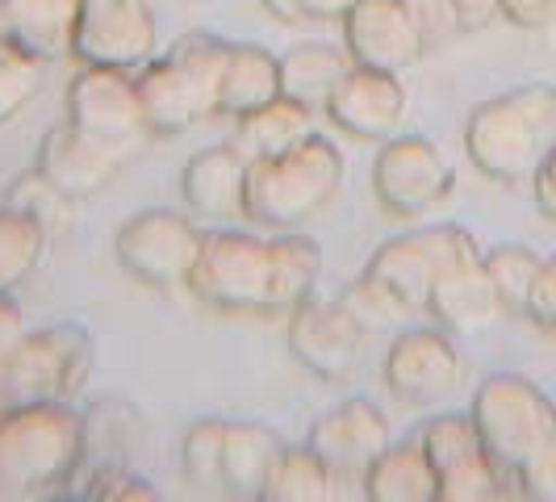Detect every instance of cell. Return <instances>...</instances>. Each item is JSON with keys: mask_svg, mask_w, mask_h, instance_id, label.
<instances>
[{"mask_svg": "<svg viewBox=\"0 0 556 502\" xmlns=\"http://www.w3.org/2000/svg\"><path fill=\"white\" fill-rule=\"evenodd\" d=\"M88 456V423L72 402H17L0 411V502L51 499Z\"/></svg>", "mask_w": 556, "mask_h": 502, "instance_id": "1", "label": "cell"}, {"mask_svg": "<svg viewBox=\"0 0 556 502\" xmlns=\"http://www.w3.org/2000/svg\"><path fill=\"white\" fill-rule=\"evenodd\" d=\"M556 147V84L531 80L481 101L465 122L469 164L506 189H531Z\"/></svg>", "mask_w": 556, "mask_h": 502, "instance_id": "2", "label": "cell"}, {"mask_svg": "<svg viewBox=\"0 0 556 502\" xmlns=\"http://www.w3.org/2000/svg\"><path fill=\"white\" fill-rule=\"evenodd\" d=\"M481 440L506 486H544L556 469V402L523 373H494L473 393Z\"/></svg>", "mask_w": 556, "mask_h": 502, "instance_id": "3", "label": "cell"}, {"mask_svg": "<svg viewBox=\"0 0 556 502\" xmlns=\"http://www.w3.org/2000/svg\"><path fill=\"white\" fill-rule=\"evenodd\" d=\"M343 189V155L318 130L273 160L248 164V223L264 230H302Z\"/></svg>", "mask_w": 556, "mask_h": 502, "instance_id": "4", "label": "cell"}, {"mask_svg": "<svg viewBox=\"0 0 556 502\" xmlns=\"http://www.w3.org/2000/svg\"><path fill=\"white\" fill-rule=\"evenodd\" d=\"M189 293L230 318H277V251L273 239H260L235 226L205 230L197 251Z\"/></svg>", "mask_w": 556, "mask_h": 502, "instance_id": "5", "label": "cell"}, {"mask_svg": "<svg viewBox=\"0 0 556 502\" xmlns=\"http://www.w3.org/2000/svg\"><path fill=\"white\" fill-rule=\"evenodd\" d=\"M97 361L92 335L80 323H51L26 331L17 352L0 368V393L9 406L17 402H72L88 386Z\"/></svg>", "mask_w": 556, "mask_h": 502, "instance_id": "6", "label": "cell"}, {"mask_svg": "<svg viewBox=\"0 0 556 502\" xmlns=\"http://www.w3.org/2000/svg\"><path fill=\"white\" fill-rule=\"evenodd\" d=\"M80 135H88L92 142H101L105 151L130 160L139 155L151 135L147 113L139 101V84L135 72L122 67H88L80 63V72L67 84V117Z\"/></svg>", "mask_w": 556, "mask_h": 502, "instance_id": "7", "label": "cell"}, {"mask_svg": "<svg viewBox=\"0 0 556 502\" xmlns=\"http://www.w3.org/2000/svg\"><path fill=\"white\" fill-rule=\"evenodd\" d=\"M201 239H205V230L189 214L139 210L135 218L117 226L113 251H117V264L126 277H135L155 293H172V289H189Z\"/></svg>", "mask_w": 556, "mask_h": 502, "instance_id": "8", "label": "cell"}, {"mask_svg": "<svg viewBox=\"0 0 556 502\" xmlns=\"http://www.w3.org/2000/svg\"><path fill=\"white\" fill-rule=\"evenodd\" d=\"M477 239L465 226L435 223V226H415L406 235H397L390 243L372 251V260L364 264V273L377 280H386L393 293L415 310H427L431 285L444 277L447 268L465 255H477Z\"/></svg>", "mask_w": 556, "mask_h": 502, "instance_id": "9", "label": "cell"}, {"mask_svg": "<svg viewBox=\"0 0 556 502\" xmlns=\"http://www.w3.org/2000/svg\"><path fill=\"white\" fill-rule=\"evenodd\" d=\"M418 444L435 469L440 502H494L510 494L473 415H435L418 431Z\"/></svg>", "mask_w": 556, "mask_h": 502, "instance_id": "10", "label": "cell"}, {"mask_svg": "<svg viewBox=\"0 0 556 502\" xmlns=\"http://www.w3.org/2000/svg\"><path fill=\"white\" fill-rule=\"evenodd\" d=\"M456 185L444 151L422 135H393L372 164V193L390 218H427Z\"/></svg>", "mask_w": 556, "mask_h": 502, "instance_id": "11", "label": "cell"}, {"mask_svg": "<svg viewBox=\"0 0 556 502\" xmlns=\"http://www.w3.org/2000/svg\"><path fill=\"white\" fill-rule=\"evenodd\" d=\"M160 51V26L151 0H80L72 59L88 67L139 72Z\"/></svg>", "mask_w": 556, "mask_h": 502, "instance_id": "12", "label": "cell"}, {"mask_svg": "<svg viewBox=\"0 0 556 502\" xmlns=\"http://www.w3.org/2000/svg\"><path fill=\"white\" fill-rule=\"evenodd\" d=\"M465 361L444 327H410L386 352V386L402 406H435L460 386Z\"/></svg>", "mask_w": 556, "mask_h": 502, "instance_id": "13", "label": "cell"}, {"mask_svg": "<svg viewBox=\"0 0 556 502\" xmlns=\"http://www.w3.org/2000/svg\"><path fill=\"white\" fill-rule=\"evenodd\" d=\"M289 318V352L318 381H348L361 361L364 331L352 314L339 306V298H323L318 289L302 298L285 314Z\"/></svg>", "mask_w": 556, "mask_h": 502, "instance_id": "14", "label": "cell"}, {"mask_svg": "<svg viewBox=\"0 0 556 502\" xmlns=\"http://www.w3.org/2000/svg\"><path fill=\"white\" fill-rule=\"evenodd\" d=\"M327 465L331 474L339 477V486H361L364 474L372 469V461L393 444V431H390V418L377 402L368 398H348L331 406L327 415L314 418L309 427V440H306Z\"/></svg>", "mask_w": 556, "mask_h": 502, "instance_id": "15", "label": "cell"}, {"mask_svg": "<svg viewBox=\"0 0 556 502\" xmlns=\"http://www.w3.org/2000/svg\"><path fill=\"white\" fill-rule=\"evenodd\" d=\"M323 113L331 117L334 130L361 142H386L406 122V84L393 72L361 67L352 63L348 76L334 84Z\"/></svg>", "mask_w": 556, "mask_h": 502, "instance_id": "16", "label": "cell"}, {"mask_svg": "<svg viewBox=\"0 0 556 502\" xmlns=\"http://www.w3.org/2000/svg\"><path fill=\"white\" fill-rule=\"evenodd\" d=\"M343 47L352 63L393 76L427 55L406 0H356V9L343 17Z\"/></svg>", "mask_w": 556, "mask_h": 502, "instance_id": "17", "label": "cell"}, {"mask_svg": "<svg viewBox=\"0 0 556 502\" xmlns=\"http://www.w3.org/2000/svg\"><path fill=\"white\" fill-rule=\"evenodd\" d=\"M180 197L197 223H248V160L230 142L197 151L180 172Z\"/></svg>", "mask_w": 556, "mask_h": 502, "instance_id": "18", "label": "cell"}, {"mask_svg": "<svg viewBox=\"0 0 556 502\" xmlns=\"http://www.w3.org/2000/svg\"><path fill=\"white\" fill-rule=\"evenodd\" d=\"M135 84H139V101L142 113H147V126L155 139H176L185 130H193L197 122L205 117H218V105L214 97L197 84V76H189L176 59H151L135 72Z\"/></svg>", "mask_w": 556, "mask_h": 502, "instance_id": "19", "label": "cell"}, {"mask_svg": "<svg viewBox=\"0 0 556 502\" xmlns=\"http://www.w3.org/2000/svg\"><path fill=\"white\" fill-rule=\"evenodd\" d=\"M122 164H126L122 155H113L101 142L80 135L72 122L51 126L42 135V142H38V155H34V167L72 201H88L101 189H110L113 180H117V172H122Z\"/></svg>", "mask_w": 556, "mask_h": 502, "instance_id": "20", "label": "cell"}, {"mask_svg": "<svg viewBox=\"0 0 556 502\" xmlns=\"http://www.w3.org/2000/svg\"><path fill=\"white\" fill-rule=\"evenodd\" d=\"M422 314L452 335L485 331L490 323L506 318L498 293H494V280L485 273V251L456 260L444 277L431 285V298H427Z\"/></svg>", "mask_w": 556, "mask_h": 502, "instance_id": "21", "label": "cell"}, {"mask_svg": "<svg viewBox=\"0 0 556 502\" xmlns=\"http://www.w3.org/2000/svg\"><path fill=\"white\" fill-rule=\"evenodd\" d=\"M80 0H0V38L42 63L72 59Z\"/></svg>", "mask_w": 556, "mask_h": 502, "instance_id": "22", "label": "cell"}, {"mask_svg": "<svg viewBox=\"0 0 556 502\" xmlns=\"http://www.w3.org/2000/svg\"><path fill=\"white\" fill-rule=\"evenodd\" d=\"M285 452L277 427L268 423H230L226 418V448H223V494L230 499H264V486L273 477V465Z\"/></svg>", "mask_w": 556, "mask_h": 502, "instance_id": "23", "label": "cell"}, {"mask_svg": "<svg viewBox=\"0 0 556 502\" xmlns=\"http://www.w3.org/2000/svg\"><path fill=\"white\" fill-rule=\"evenodd\" d=\"M309 135H314V110L280 92L277 101H268V105H260V110L235 117L230 147H235L248 164H260V160H273L280 151L298 147V142L309 139Z\"/></svg>", "mask_w": 556, "mask_h": 502, "instance_id": "24", "label": "cell"}, {"mask_svg": "<svg viewBox=\"0 0 556 502\" xmlns=\"http://www.w3.org/2000/svg\"><path fill=\"white\" fill-rule=\"evenodd\" d=\"M280 97V55L260 42H235L226 59V76L218 88V117H243Z\"/></svg>", "mask_w": 556, "mask_h": 502, "instance_id": "25", "label": "cell"}, {"mask_svg": "<svg viewBox=\"0 0 556 502\" xmlns=\"http://www.w3.org/2000/svg\"><path fill=\"white\" fill-rule=\"evenodd\" d=\"M361 494L372 502H440L435 469L418 440L390 444L364 474Z\"/></svg>", "mask_w": 556, "mask_h": 502, "instance_id": "26", "label": "cell"}, {"mask_svg": "<svg viewBox=\"0 0 556 502\" xmlns=\"http://www.w3.org/2000/svg\"><path fill=\"white\" fill-rule=\"evenodd\" d=\"M352 55L348 47H331V42H298L280 55V92L302 101L309 110H323L334 84L348 76Z\"/></svg>", "mask_w": 556, "mask_h": 502, "instance_id": "27", "label": "cell"}, {"mask_svg": "<svg viewBox=\"0 0 556 502\" xmlns=\"http://www.w3.org/2000/svg\"><path fill=\"white\" fill-rule=\"evenodd\" d=\"M334 486H339V477L314 448L285 444L280 461L273 465V477L264 486V502H327L339 494Z\"/></svg>", "mask_w": 556, "mask_h": 502, "instance_id": "28", "label": "cell"}, {"mask_svg": "<svg viewBox=\"0 0 556 502\" xmlns=\"http://www.w3.org/2000/svg\"><path fill=\"white\" fill-rule=\"evenodd\" d=\"M51 235L34 223L29 214L0 205V293H17L42 264V251Z\"/></svg>", "mask_w": 556, "mask_h": 502, "instance_id": "29", "label": "cell"}, {"mask_svg": "<svg viewBox=\"0 0 556 502\" xmlns=\"http://www.w3.org/2000/svg\"><path fill=\"white\" fill-rule=\"evenodd\" d=\"M273 251H277V298H280V314L298 306L302 298H309L318 289V277H323V248L302 235V230H280L273 239Z\"/></svg>", "mask_w": 556, "mask_h": 502, "instance_id": "30", "label": "cell"}, {"mask_svg": "<svg viewBox=\"0 0 556 502\" xmlns=\"http://www.w3.org/2000/svg\"><path fill=\"white\" fill-rule=\"evenodd\" d=\"M540 264H544V255H535L523 243H498V248L485 251V273L494 280V293H498L506 318L528 314V298L535 277H540Z\"/></svg>", "mask_w": 556, "mask_h": 502, "instance_id": "31", "label": "cell"}, {"mask_svg": "<svg viewBox=\"0 0 556 502\" xmlns=\"http://www.w3.org/2000/svg\"><path fill=\"white\" fill-rule=\"evenodd\" d=\"M223 448H226V418L205 415L193 418L180 444V465L189 486L201 494H223Z\"/></svg>", "mask_w": 556, "mask_h": 502, "instance_id": "32", "label": "cell"}, {"mask_svg": "<svg viewBox=\"0 0 556 502\" xmlns=\"http://www.w3.org/2000/svg\"><path fill=\"white\" fill-rule=\"evenodd\" d=\"M4 205H13V210L29 214L51 239L67 235V230L76 226V201H72L67 193H59L38 167H29V172H22V176L13 180V189H9V197H4Z\"/></svg>", "mask_w": 556, "mask_h": 502, "instance_id": "33", "label": "cell"}, {"mask_svg": "<svg viewBox=\"0 0 556 502\" xmlns=\"http://www.w3.org/2000/svg\"><path fill=\"white\" fill-rule=\"evenodd\" d=\"M339 306L352 314V323L361 327L364 335H386L393 331L406 314H410V306L393 293L386 280L368 277V273H361V277L352 280L343 293H339Z\"/></svg>", "mask_w": 556, "mask_h": 502, "instance_id": "34", "label": "cell"}, {"mask_svg": "<svg viewBox=\"0 0 556 502\" xmlns=\"http://www.w3.org/2000/svg\"><path fill=\"white\" fill-rule=\"evenodd\" d=\"M42 59H34L29 51L13 47L0 38V126L17 122L26 105L38 97V84H42Z\"/></svg>", "mask_w": 556, "mask_h": 502, "instance_id": "35", "label": "cell"}, {"mask_svg": "<svg viewBox=\"0 0 556 502\" xmlns=\"http://www.w3.org/2000/svg\"><path fill=\"white\" fill-rule=\"evenodd\" d=\"M264 13L280 26H331L356 9V0H260Z\"/></svg>", "mask_w": 556, "mask_h": 502, "instance_id": "36", "label": "cell"}, {"mask_svg": "<svg viewBox=\"0 0 556 502\" xmlns=\"http://www.w3.org/2000/svg\"><path fill=\"white\" fill-rule=\"evenodd\" d=\"M406 4H410V13H415L418 38H422V51H427V55L444 51L456 34H465V29H460V13H456L452 0H406Z\"/></svg>", "mask_w": 556, "mask_h": 502, "instance_id": "37", "label": "cell"}, {"mask_svg": "<svg viewBox=\"0 0 556 502\" xmlns=\"http://www.w3.org/2000/svg\"><path fill=\"white\" fill-rule=\"evenodd\" d=\"M84 499H155L151 481L139 477L130 465H97L92 477H88V490Z\"/></svg>", "mask_w": 556, "mask_h": 502, "instance_id": "38", "label": "cell"}, {"mask_svg": "<svg viewBox=\"0 0 556 502\" xmlns=\"http://www.w3.org/2000/svg\"><path fill=\"white\" fill-rule=\"evenodd\" d=\"M523 318H531L540 331L556 339V251L540 264V277L531 285L528 314H523Z\"/></svg>", "mask_w": 556, "mask_h": 502, "instance_id": "39", "label": "cell"}, {"mask_svg": "<svg viewBox=\"0 0 556 502\" xmlns=\"http://www.w3.org/2000/svg\"><path fill=\"white\" fill-rule=\"evenodd\" d=\"M502 17L510 26L531 29V34H553L556 29V0H506Z\"/></svg>", "mask_w": 556, "mask_h": 502, "instance_id": "40", "label": "cell"}, {"mask_svg": "<svg viewBox=\"0 0 556 502\" xmlns=\"http://www.w3.org/2000/svg\"><path fill=\"white\" fill-rule=\"evenodd\" d=\"M26 314L13 302V293H0V368L9 364V356L17 352V343L26 339Z\"/></svg>", "mask_w": 556, "mask_h": 502, "instance_id": "41", "label": "cell"}, {"mask_svg": "<svg viewBox=\"0 0 556 502\" xmlns=\"http://www.w3.org/2000/svg\"><path fill=\"white\" fill-rule=\"evenodd\" d=\"M452 4H456V13H460V29L473 34V29H485L498 22L506 0H452Z\"/></svg>", "mask_w": 556, "mask_h": 502, "instance_id": "42", "label": "cell"}, {"mask_svg": "<svg viewBox=\"0 0 556 502\" xmlns=\"http://www.w3.org/2000/svg\"><path fill=\"white\" fill-rule=\"evenodd\" d=\"M531 197H535V205H540V214L556 223V147L553 155L544 160V167L535 172V180H531Z\"/></svg>", "mask_w": 556, "mask_h": 502, "instance_id": "43", "label": "cell"}, {"mask_svg": "<svg viewBox=\"0 0 556 502\" xmlns=\"http://www.w3.org/2000/svg\"><path fill=\"white\" fill-rule=\"evenodd\" d=\"M4 406H9V402H4V393H0V411H4Z\"/></svg>", "mask_w": 556, "mask_h": 502, "instance_id": "44", "label": "cell"}]
</instances>
